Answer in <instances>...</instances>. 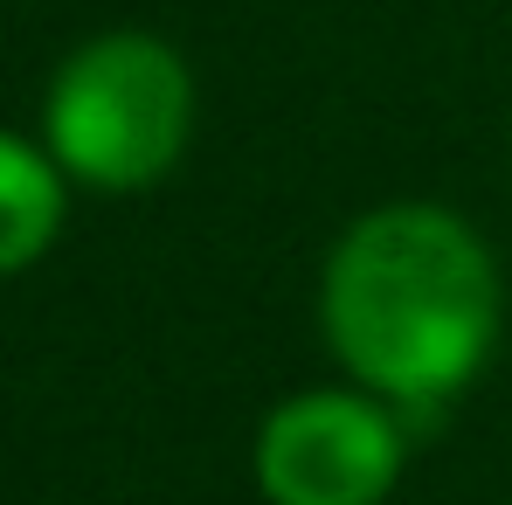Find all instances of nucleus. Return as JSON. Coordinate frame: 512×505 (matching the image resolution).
<instances>
[{"label": "nucleus", "instance_id": "1", "mask_svg": "<svg viewBox=\"0 0 512 505\" xmlns=\"http://www.w3.org/2000/svg\"><path fill=\"white\" fill-rule=\"evenodd\" d=\"M319 319L326 346L360 388L402 409H436L464 395L492 360L499 270L450 208H374L346 229L326 263Z\"/></svg>", "mask_w": 512, "mask_h": 505}, {"label": "nucleus", "instance_id": "2", "mask_svg": "<svg viewBox=\"0 0 512 505\" xmlns=\"http://www.w3.org/2000/svg\"><path fill=\"white\" fill-rule=\"evenodd\" d=\"M194 125L187 63L160 35H97L84 42L42 104V139L63 180H84L104 194H139L173 173Z\"/></svg>", "mask_w": 512, "mask_h": 505}, {"label": "nucleus", "instance_id": "3", "mask_svg": "<svg viewBox=\"0 0 512 505\" xmlns=\"http://www.w3.org/2000/svg\"><path fill=\"white\" fill-rule=\"evenodd\" d=\"M395 478L402 429L374 395H291L256 436V485L270 505H381Z\"/></svg>", "mask_w": 512, "mask_h": 505}, {"label": "nucleus", "instance_id": "4", "mask_svg": "<svg viewBox=\"0 0 512 505\" xmlns=\"http://www.w3.org/2000/svg\"><path fill=\"white\" fill-rule=\"evenodd\" d=\"M63 229V167L49 146L0 132V277L28 270Z\"/></svg>", "mask_w": 512, "mask_h": 505}]
</instances>
